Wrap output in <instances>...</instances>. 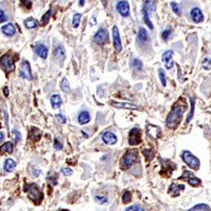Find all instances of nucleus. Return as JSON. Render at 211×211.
<instances>
[{
	"instance_id": "nucleus-34",
	"label": "nucleus",
	"mask_w": 211,
	"mask_h": 211,
	"mask_svg": "<svg viewBox=\"0 0 211 211\" xmlns=\"http://www.w3.org/2000/svg\"><path fill=\"white\" fill-rule=\"evenodd\" d=\"M54 54L55 55V57H58L59 58H61V57H62V58H64L65 57V50H64V48L61 47V46H58L57 49L54 50Z\"/></svg>"
},
{
	"instance_id": "nucleus-44",
	"label": "nucleus",
	"mask_w": 211,
	"mask_h": 211,
	"mask_svg": "<svg viewBox=\"0 0 211 211\" xmlns=\"http://www.w3.org/2000/svg\"><path fill=\"white\" fill-rule=\"evenodd\" d=\"M54 147L55 149H57V150H60L62 149L63 146H62V144L57 140V139H54Z\"/></svg>"
},
{
	"instance_id": "nucleus-21",
	"label": "nucleus",
	"mask_w": 211,
	"mask_h": 211,
	"mask_svg": "<svg viewBox=\"0 0 211 211\" xmlns=\"http://www.w3.org/2000/svg\"><path fill=\"white\" fill-rule=\"evenodd\" d=\"M147 134L154 137V138H158L160 136V133L161 130L158 127H155V126H147Z\"/></svg>"
},
{
	"instance_id": "nucleus-10",
	"label": "nucleus",
	"mask_w": 211,
	"mask_h": 211,
	"mask_svg": "<svg viewBox=\"0 0 211 211\" xmlns=\"http://www.w3.org/2000/svg\"><path fill=\"white\" fill-rule=\"evenodd\" d=\"M180 178L186 179L189 182V184H190L191 186H192V187H197V186H199L200 184H201V180H200L198 177H196L192 172L185 171L183 175L180 177Z\"/></svg>"
},
{
	"instance_id": "nucleus-9",
	"label": "nucleus",
	"mask_w": 211,
	"mask_h": 211,
	"mask_svg": "<svg viewBox=\"0 0 211 211\" xmlns=\"http://www.w3.org/2000/svg\"><path fill=\"white\" fill-rule=\"evenodd\" d=\"M173 55L174 52L172 50H167L162 54V62L165 66V68L167 70H171L174 67V60H173Z\"/></svg>"
},
{
	"instance_id": "nucleus-4",
	"label": "nucleus",
	"mask_w": 211,
	"mask_h": 211,
	"mask_svg": "<svg viewBox=\"0 0 211 211\" xmlns=\"http://www.w3.org/2000/svg\"><path fill=\"white\" fill-rule=\"evenodd\" d=\"M0 66H1V68L8 73L13 71L15 69L14 60L9 54H4L3 57L0 58Z\"/></svg>"
},
{
	"instance_id": "nucleus-12",
	"label": "nucleus",
	"mask_w": 211,
	"mask_h": 211,
	"mask_svg": "<svg viewBox=\"0 0 211 211\" xmlns=\"http://www.w3.org/2000/svg\"><path fill=\"white\" fill-rule=\"evenodd\" d=\"M113 42H114V46H115L116 51L117 53L121 52L122 51V42H121L118 28L116 26L113 27Z\"/></svg>"
},
{
	"instance_id": "nucleus-52",
	"label": "nucleus",
	"mask_w": 211,
	"mask_h": 211,
	"mask_svg": "<svg viewBox=\"0 0 211 211\" xmlns=\"http://www.w3.org/2000/svg\"><path fill=\"white\" fill-rule=\"evenodd\" d=\"M85 2V0H80V6H84Z\"/></svg>"
},
{
	"instance_id": "nucleus-3",
	"label": "nucleus",
	"mask_w": 211,
	"mask_h": 211,
	"mask_svg": "<svg viewBox=\"0 0 211 211\" xmlns=\"http://www.w3.org/2000/svg\"><path fill=\"white\" fill-rule=\"evenodd\" d=\"M26 192L28 193L29 198L36 204H40L42 200V193L35 184H29L26 187Z\"/></svg>"
},
{
	"instance_id": "nucleus-42",
	"label": "nucleus",
	"mask_w": 211,
	"mask_h": 211,
	"mask_svg": "<svg viewBox=\"0 0 211 211\" xmlns=\"http://www.w3.org/2000/svg\"><path fill=\"white\" fill-rule=\"evenodd\" d=\"M95 200H96L97 202H99V204H105V203H107V198L104 197V196H96Z\"/></svg>"
},
{
	"instance_id": "nucleus-11",
	"label": "nucleus",
	"mask_w": 211,
	"mask_h": 211,
	"mask_svg": "<svg viewBox=\"0 0 211 211\" xmlns=\"http://www.w3.org/2000/svg\"><path fill=\"white\" fill-rule=\"evenodd\" d=\"M108 40V32L104 28H101L94 36V40L99 45H103Z\"/></svg>"
},
{
	"instance_id": "nucleus-16",
	"label": "nucleus",
	"mask_w": 211,
	"mask_h": 211,
	"mask_svg": "<svg viewBox=\"0 0 211 211\" xmlns=\"http://www.w3.org/2000/svg\"><path fill=\"white\" fill-rule=\"evenodd\" d=\"M143 9H146L148 13L156 10V0H144Z\"/></svg>"
},
{
	"instance_id": "nucleus-22",
	"label": "nucleus",
	"mask_w": 211,
	"mask_h": 211,
	"mask_svg": "<svg viewBox=\"0 0 211 211\" xmlns=\"http://www.w3.org/2000/svg\"><path fill=\"white\" fill-rule=\"evenodd\" d=\"M112 106L116 108H122V109H137V106L128 102H113Z\"/></svg>"
},
{
	"instance_id": "nucleus-27",
	"label": "nucleus",
	"mask_w": 211,
	"mask_h": 211,
	"mask_svg": "<svg viewBox=\"0 0 211 211\" xmlns=\"http://www.w3.org/2000/svg\"><path fill=\"white\" fill-rule=\"evenodd\" d=\"M142 12H143V19H144V22L147 25V26L150 28V29H153L154 26H153V24L151 23V21L149 19V13L147 12L146 9H142Z\"/></svg>"
},
{
	"instance_id": "nucleus-46",
	"label": "nucleus",
	"mask_w": 211,
	"mask_h": 211,
	"mask_svg": "<svg viewBox=\"0 0 211 211\" xmlns=\"http://www.w3.org/2000/svg\"><path fill=\"white\" fill-rule=\"evenodd\" d=\"M5 21H7V16L5 15V13H4L3 10L0 9V24L4 23Z\"/></svg>"
},
{
	"instance_id": "nucleus-47",
	"label": "nucleus",
	"mask_w": 211,
	"mask_h": 211,
	"mask_svg": "<svg viewBox=\"0 0 211 211\" xmlns=\"http://www.w3.org/2000/svg\"><path fill=\"white\" fill-rule=\"evenodd\" d=\"M61 172L65 175H71L72 174V170L70 168H62Z\"/></svg>"
},
{
	"instance_id": "nucleus-31",
	"label": "nucleus",
	"mask_w": 211,
	"mask_h": 211,
	"mask_svg": "<svg viewBox=\"0 0 211 211\" xmlns=\"http://www.w3.org/2000/svg\"><path fill=\"white\" fill-rule=\"evenodd\" d=\"M81 18H82V14H81V13H76V14H74L73 19H72V26H73L74 28H78V27H79Z\"/></svg>"
},
{
	"instance_id": "nucleus-43",
	"label": "nucleus",
	"mask_w": 211,
	"mask_h": 211,
	"mask_svg": "<svg viewBox=\"0 0 211 211\" xmlns=\"http://www.w3.org/2000/svg\"><path fill=\"white\" fill-rule=\"evenodd\" d=\"M34 136H36L37 140L40 139V131H39V130H37V129H33L32 130V131H31V137H32V139H33V137H34Z\"/></svg>"
},
{
	"instance_id": "nucleus-19",
	"label": "nucleus",
	"mask_w": 211,
	"mask_h": 211,
	"mask_svg": "<svg viewBox=\"0 0 211 211\" xmlns=\"http://www.w3.org/2000/svg\"><path fill=\"white\" fill-rule=\"evenodd\" d=\"M90 115L88 112H86V111H84V112H82L79 116H78V122L81 124V125H85V124H87L88 122L90 121Z\"/></svg>"
},
{
	"instance_id": "nucleus-29",
	"label": "nucleus",
	"mask_w": 211,
	"mask_h": 211,
	"mask_svg": "<svg viewBox=\"0 0 211 211\" xmlns=\"http://www.w3.org/2000/svg\"><path fill=\"white\" fill-rule=\"evenodd\" d=\"M196 210H200V211H210V207L206 205V204H199L194 206L193 207H192L189 211H196Z\"/></svg>"
},
{
	"instance_id": "nucleus-18",
	"label": "nucleus",
	"mask_w": 211,
	"mask_h": 211,
	"mask_svg": "<svg viewBox=\"0 0 211 211\" xmlns=\"http://www.w3.org/2000/svg\"><path fill=\"white\" fill-rule=\"evenodd\" d=\"M1 30L6 36H9V37L14 36L15 33H16V29H15V27H14V26L12 24H7V25L3 26Z\"/></svg>"
},
{
	"instance_id": "nucleus-36",
	"label": "nucleus",
	"mask_w": 211,
	"mask_h": 211,
	"mask_svg": "<svg viewBox=\"0 0 211 211\" xmlns=\"http://www.w3.org/2000/svg\"><path fill=\"white\" fill-rule=\"evenodd\" d=\"M203 68L206 71H209L211 68V57H205L203 59Z\"/></svg>"
},
{
	"instance_id": "nucleus-51",
	"label": "nucleus",
	"mask_w": 211,
	"mask_h": 211,
	"mask_svg": "<svg viewBox=\"0 0 211 211\" xmlns=\"http://www.w3.org/2000/svg\"><path fill=\"white\" fill-rule=\"evenodd\" d=\"M4 93H5V96L7 97V96H9V93H8V88L7 87H5L4 88Z\"/></svg>"
},
{
	"instance_id": "nucleus-32",
	"label": "nucleus",
	"mask_w": 211,
	"mask_h": 211,
	"mask_svg": "<svg viewBox=\"0 0 211 211\" xmlns=\"http://www.w3.org/2000/svg\"><path fill=\"white\" fill-rule=\"evenodd\" d=\"M60 86H61V89L65 92V93H68L71 91L70 89V85H69V82L68 80H67L66 78H63L61 84H60Z\"/></svg>"
},
{
	"instance_id": "nucleus-26",
	"label": "nucleus",
	"mask_w": 211,
	"mask_h": 211,
	"mask_svg": "<svg viewBox=\"0 0 211 211\" xmlns=\"http://www.w3.org/2000/svg\"><path fill=\"white\" fill-rule=\"evenodd\" d=\"M25 26L28 29L36 28V27H38V22L33 18H29V19H26L25 21Z\"/></svg>"
},
{
	"instance_id": "nucleus-45",
	"label": "nucleus",
	"mask_w": 211,
	"mask_h": 211,
	"mask_svg": "<svg viewBox=\"0 0 211 211\" xmlns=\"http://www.w3.org/2000/svg\"><path fill=\"white\" fill-rule=\"evenodd\" d=\"M143 154L145 155V156H146V158H147V160H150V159H152V152H151V150L144 149V150H143Z\"/></svg>"
},
{
	"instance_id": "nucleus-5",
	"label": "nucleus",
	"mask_w": 211,
	"mask_h": 211,
	"mask_svg": "<svg viewBox=\"0 0 211 211\" xmlns=\"http://www.w3.org/2000/svg\"><path fill=\"white\" fill-rule=\"evenodd\" d=\"M137 160V154L135 152H127L123 158H122L121 161H120V165L121 167L123 169H127V168H130V166L134 163Z\"/></svg>"
},
{
	"instance_id": "nucleus-7",
	"label": "nucleus",
	"mask_w": 211,
	"mask_h": 211,
	"mask_svg": "<svg viewBox=\"0 0 211 211\" xmlns=\"http://www.w3.org/2000/svg\"><path fill=\"white\" fill-rule=\"evenodd\" d=\"M116 10L122 17H128L130 15V4L127 0H120L116 4Z\"/></svg>"
},
{
	"instance_id": "nucleus-13",
	"label": "nucleus",
	"mask_w": 211,
	"mask_h": 211,
	"mask_svg": "<svg viewBox=\"0 0 211 211\" xmlns=\"http://www.w3.org/2000/svg\"><path fill=\"white\" fill-rule=\"evenodd\" d=\"M191 17H192V20L196 24L203 23L204 20H205V17H204L202 10L200 9L199 8H193L191 10Z\"/></svg>"
},
{
	"instance_id": "nucleus-49",
	"label": "nucleus",
	"mask_w": 211,
	"mask_h": 211,
	"mask_svg": "<svg viewBox=\"0 0 211 211\" xmlns=\"http://www.w3.org/2000/svg\"><path fill=\"white\" fill-rule=\"evenodd\" d=\"M101 1H102V5H103L104 7H106V6H107V1H108V0H101Z\"/></svg>"
},
{
	"instance_id": "nucleus-38",
	"label": "nucleus",
	"mask_w": 211,
	"mask_h": 211,
	"mask_svg": "<svg viewBox=\"0 0 211 211\" xmlns=\"http://www.w3.org/2000/svg\"><path fill=\"white\" fill-rule=\"evenodd\" d=\"M171 34H172V31H171L170 29H165V30H163L162 33H161V38H162V40H167L170 38Z\"/></svg>"
},
{
	"instance_id": "nucleus-1",
	"label": "nucleus",
	"mask_w": 211,
	"mask_h": 211,
	"mask_svg": "<svg viewBox=\"0 0 211 211\" xmlns=\"http://www.w3.org/2000/svg\"><path fill=\"white\" fill-rule=\"evenodd\" d=\"M185 110H186L185 105L177 104V103L174 105V107L172 108V111L167 116V119H166V125H167L168 128L175 129L179 125Z\"/></svg>"
},
{
	"instance_id": "nucleus-14",
	"label": "nucleus",
	"mask_w": 211,
	"mask_h": 211,
	"mask_svg": "<svg viewBox=\"0 0 211 211\" xmlns=\"http://www.w3.org/2000/svg\"><path fill=\"white\" fill-rule=\"evenodd\" d=\"M148 41H149V36H148L147 29L141 27L137 35V42L140 45H145V44H147Z\"/></svg>"
},
{
	"instance_id": "nucleus-48",
	"label": "nucleus",
	"mask_w": 211,
	"mask_h": 211,
	"mask_svg": "<svg viewBox=\"0 0 211 211\" xmlns=\"http://www.w3.org/2000/svg\"><path fill=\"white\" fill-rule=\"evenodd\" d=\"M40 171H38V170H35L34 171V176H38V175H40Z\"/></svg>"
},
{
	"instance_id": "nucleus-39",
	"label": "nucleus",
	"mask_w": 211,
	"mask_h": 211,
	"mask_svg": "<svg viewBox=\"0 0 211 211\" xmlns=\"http://www.w3.org/2000/svg\"><path fill=\"white\" fill-rule=\"evenodd\" d=\"M51 9L50 10H48V12L43 15V17H42V19H41V23H42V25H45V24H47L48 23V21H49V18H50V16H51Z\"/></svg>"
},
{
	"instance_id": "nucleus-20",
	"label": "nucleus",
	"mask_w": 211,
	"mask_h": 211,
	"mask_svg": "<svg viewBox=\"0 0 211 211\" xmlns=\"http://www.w3.org/2000/svg\"><path fill=\"white\" fill-rule=\"evenodd\" d=\"M51 104L54 109H57L62 105V99L61 97L57 94V95H53L51 97Z\"/></svg>"
},
{
	"instance_id": "nucleus-37",
	"label": "nucleus",
	"mask_w": 211,
	"mask_h": 211,
	"mask_svg": "<svg viewBox=\"0 0 211 211\" xmlns=\"http://www.w3.org/2000/svg\"><path fill=\"white\" fill-rule=\"evenodd\" d=\"M131 199V195H130V192H125L124 194L122 195V202H123L124 204H127L130 201Z\"/></svg>"
},
{
	"instance_id": "nucleus-41",
	"label": "nucleus",
	"mask_w": 211,
	"mask_h": 211,
	"mask_svg": "<svg viewBox=\"0 0 211 211\" xmlns=\"http://www.w3.org/2000/svg\"><path fill=\"white\" fill-rule=\"evenodd\" d=\"M126 211H144V209L140 206H129L127 209H126Z\"/></svg>"
},
{
	"instance_id": "nucleus-28",
	"label": "nucleus",
	"mask_w": 211,
	"mask_h": 211,
	"mask_svg": "<svg viewBox=\"0 0 211 211\" xmlns=\"http://www.w3.org/2000/svg\"><path fill=\"white\" fill-rule=\"evenodd\" d=\"M131 67L134 70H136V71H142L143 70V67H144V64H143V62L140 59L134 58V59L131 61Z\"/></svg>"
},
{
	"instance_id": "nucleus-23",
	"label": "nucleus",
	"mask_w": 211,
	"mask_h": 211,
	"mask_svg": "<svg viewBox=\"0 0 211 211\" xmlns=\"http://www.w3.org/2000/svg\"><path fill=\"white\" fill-rule=\"evenodd\" d=\"M16 167V163L12 159H7L4 164V169L7 172H12Z\"/></svg>"
},
{
	"instance_id": "nucleus-30",
	"label": "nucleus",
	"mask_w": 211,
	"mask_h": 211,
	"mask_svg": "<svg viewBox=\"0 0 211 211\" xmlns=\"http://www.w3.org/2000/svg\"><path fill=\"white\" fill-rule=\"evenodd\" d=\"M191 111H190V114L188 115L187 116V120H186V124H188L189 122H190L193 116V114H194V105H195V101H194V99L192 98L191 99Z\"/></svg>"
},
{
	"instance_id": "nucleus-40",
	"label": "nucleus",
	"mask_w": 211,
	"mask_h": 211,
	"mask_svg": "<svg viewBox=\"0 0 211 211\" xmlns=\"http://www.w3.org/2000/svg\"><path fill=\"white\" fill-rule=\"evenodd\" d=\"M55 118H57V120L59 122V123H61V124H65L66 122H67V118L65 117V116H63L61 114L55 115Z\"/></svg>"
},
{
	"instance_id": "nucleus-6",
	"label": "nucleus",
	"mask_w": 211,
	"mask_h": 211,
	"mask_svg": "<svg viewBox=\"0 0 211 211\" xmlns=\"http://www.w3.org/2000/svg\"><path fill=\"white\" fill-rule=\"evenodd\" d=\"M141 143V132L137 128H133L129 133V144L130 146H136Z\"/></svg>"
},
{
	"instance_id": "nucleus-33",
	"label": "nucleus",
	"mask_w": 211,
	"mask_h": 211,
	"mask_svg": "<svg viewBox=\"0 0 211 211\" xmlns=\"http://www.w3.org/2000/svg\"><path fill=\"white\" fill-rule=\"evenodd\" d=\"M171 7H172V10L174 12V13H175L176 15H180L181 14V9L179 7V5L177 4L176 2H171Z\"/></svg>"
},
{
	"instance_id": "nucleus-15",
	"label": "nucleus",
	"mask_w": 211,
	"mask_h": 211,
	"mask_svg": "<svg viewBox=\"0 0 211 211\" xmlns=\"http://www.w3.org/2000/svg\"><path fill=\"white\" fill-rule=\"evenodd\" d=\"M102 141L104 144H106V145H115V144L117 142V137L116 135L115 134V133L111 132V131H106L104 132L102 134Z\"/></svg>"
},
{
	"instance_id": "nucleus-25",
	"label": "nucleus",
	"mask_w": 211,
	"mask_h": 211,
	"mask_svg": "<svg viewBox=\"0 0 211 211\" xmlns=\"http://www.w3.org/2000/svg\"><path fill=\"white\" fill-rule=\"evenodd\" d=\"M184 185H175V184H172L171 187H170V190H169V193H171L173 192V194L177 196L179 195V192L180 191H183L184 190Z\"/></svg>"
},
{
	"instance_id": "nucleus-2",
	"label": "nucleus",
	"mask_w": 211,
	"mask_h": 211,
	"mask_svg": "<svg viewBox=\"0 0 211 211\" xmlns=\"http://www.w3.org/2000/svg\"><path fill=\"white\" fill-rule=\"evenodd\" d=\"M182 159H183L184 162L187 165H189V167H191L193 170H198L199 169L200 161L194 156V155L192 152L188 151V150H185L182 153Z\"/></svg>"
},
{
	"instance_id": "nucleus-8",
	"label": "nucleus",
	"mask_w": 211,
	"mask_h": 211,
	"mask_svg": "<svg viewBox=\"0 0 211 211\" xmlns=\"http://www.w3.org/2000/svg\"><path fill=\"white\" fill-rule=\"evenodd\" d=\"M20 75L21 77H23V78L26 80H32V72H31L30 64L28 61L24 60L22 62L20 68Z\"/></svg>"
},
{
	"instance_id": "nucleus-24",
	"label": "nucleus",
	"mask_w": 211,
	"mask_h": 211,
	"mask_svg": "<svg viewBox=\"0 0 211 211\" xmlns=\"http://www.w3.org/2000/svg\"><path fill=\"white\" fill-rule=\"evenodd\" d=\"M12 150H13V145L10 142H7L0 147V153H12Z\"/></svg>"
},
{
	"instance_id": "nucleus-35",
	"label": "nucleus",
	"mask_w": 211,
	"mask_h": 211,
	"mask_svg": "<svg viewBox=\"0 0 211 211\" xmlns=\"http://www.w3.org/2000/svg\"><path fill=\"white\" fill-rule=\"evenodd\" d=\"M159 77H160L161 85L163 86H166V75H165V71L162 69L159 70Z\"/></svg>"
},
{
	"instance_id": "nucleus-50",
	"label": "nucleus",
	"mask_w": 211,
	"mask_h": 211,
	"mask_svg": "<svg viewBox=\"0 0 211 211\" xmlns=\"http://www.w3.org/2000/svg\"><path fill=\"white\" fill-rule=\"evenodd\" d=\"M3 139H4V134H3V132L0 131V142H1Z\"/></svg>"
},
{
	"instance_id": "nucleus-17",
	"label": "nucleus",
	"mask_w": 211,
	"mask_h": 211,
	"mask_svg": "<svg viewBox=\"0 0 211 211\" xmlns=\"http://www.w3.org/2000/svg\"><path fill=\"white\" fill-rule=\"evenodd\" d=\"M35 52L37 53V54L40 57L43 59H45L48 55V48L45 45H43V44H39V45H37L35 47Z\"/></svg>"
}]
</instances>
